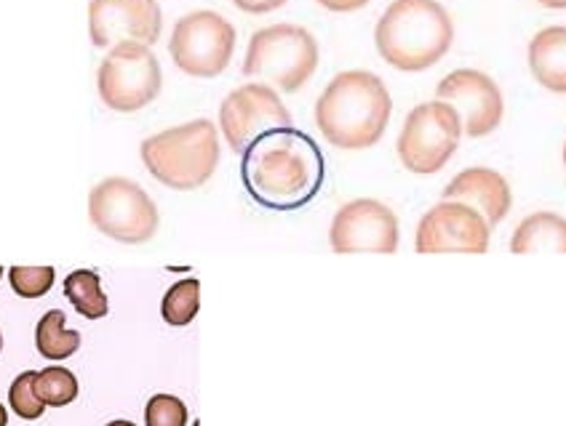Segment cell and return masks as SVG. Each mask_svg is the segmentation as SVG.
<instances>
[{"label": "cell", "mask_w": 566, "mask_h": 426, "mask_svg": "<svg viewBox=\"0 0 566 426\" xmlns=\"http://www.w3.org/2000/svg\"><path fill=\"white\" fill-rule=\"evenodd\" d=\"M326 179V160L313 137L279 128L241 155V182L249 198L268 211H297L313 203Z\"/></svg>", "instance_id": "cell-1"}, {"label": "cell", "mask_w": 566, "mask_h": 426, "mask_svg": "<svg viewBox=\"0 0 566 426\" xmlns=\"http://www.w3.org/2000/svg\"><path fill=\"white\" fill-rule=\"evenodd\" d=\"M394 113L388 86L369 70H347L332 77L315 102L321 137L339 150H369L382 139Z\"/></svg>", "instance_id": "cell-2"}, {"label": "cell", "mask_w": 566, "mask_h": 426, "mask_svg": "<svg viewBox=\"0 0 566 426\" xmlns=\"http://www.w3.org/2000/svg\"><path fill=\"white\" fill-rule=\"evenodd\" d=\"M379 56L401 73L439 64L454 43V24L439 0H394L375 30Z\"/></svg>", "instance_id": "cell-3"}, {"label": "cell", "mask_w": 566, "mask_h": 426, "mask_svg": "<svg viewBox=\"0 0 566 426\" xmlns=\"http://www.w3.org/2000/svg\"><path fill=\"white\" fill-rule=\"evenodd\" d=\"M139 158L150 177L169 190H198L220 166V128L206 118L166 128L142 141Z\"/></svg>", "instance_id": "cell-4"}, {"label": "cell", "mask_w": 566, "mask_h": 426, "mask_svg": "<svg viewBox=\"0 0 566 426\" xmlns=\"http://www.w3.org/2000/svg\"><path fill=\"white\" fill-rule=\"evenodd\" d=\"M321 51L311 30L300 24H273L252 35L241 73L275 92L294 94L311 81Z\"/></svg>", "instance_id": "cell-5"}, {"label": "cell", "mask_w": 566, "mask_h": 426, "mask_svg": "<svg viewBox=\"0 0 566 426\" xmlns=\"http://www.w3.org/2000/svg\"><path fill=\"white\" fill-rule=\"evenodd\" d=\"M164 86L158 56L142 43L113 46L96 70V92L102 105L113 113H139L150 105Z\"/></svg>", "instance_id": "cell-6"}, {"label": "cell", "mask_w": 566, "mask_h": 426, "mask_svg": "<svg viewBox=\"0 0 566 426\" xmlns=\"http://www.w3.org/2000/svg\"><path fill=\"white\" fill-rule=\"evenodd\" d=\"M462 139L460 115L447 102H424L417 105L403 120L398 134V160L411 173L430 177L439 173L454 158Z\"/></svg>", "instance_id": "cell-7"}, {"label": "cell", "mask_w": 566, "mask_h": 426, "mask_svg": "<svg viewBox=\"0 0 566 426\" xmlns=\"http://www.w3.org/2000/svg\"><path fill=\"white\" fill-rule=\"evenodd\" d=\"M88 216L102 235L118 243H147L158 230V209L137 182L107 177L88 195Z\"/></svg>", "instance_id": "cell-8"}, {"label": "cell", "mask_w": 566, "mask_h": 426, "mask_svg": "<svg viewBox=\"0 0 566 426\" xmlns=\"http://www.w3.org/2000/svg\"><path fill=\"white\" fill-rule=\"evenodd\" d=\"M169 54L190 77H217L235 54V28L217 11H192L174 24Z\"/></svg>", "instance_id": "cell-9"}, {"label": "cell", "mask_w": 566, "mask_h": 426, "mask_svg": "<svg viewBox=\"0 0 566 426\" xmlns=\"http://www.w3.org/2000/svg\"><path fill=\"white\" fill-rule=\"evenodd\" d=\"M292 113L275 88L265 83H247L224 96L220 105V131L228 147L243 155L256 139L279 128H292Z\"/></svg>", "instance_id": "cell-10"}, {"label": "cell", "mask_w": 566, "mask_h": 426, "mask_svg": "<svg viewBox=\"0 0 566 426\" xmlns=\"http://www.w3.org/2000/svg\"><path fill=\"white\" fill-rule=\"evenodd\" d=\"M436 99L447 102L460 115L462 134L481 139L497 131L505 115L503 92L486 73L473 67H462L449 73L436 86Z\"/></svg>", "instance_id": "cell-11"}, {"label": "cell", "mask_w": 566, "mask_h": 426, "mask_svg": "<svg viewBox=\"0 0 566 426\" xmlns=\"http://www.w3.org/2000/svg\"><path fill=\"white\" fill-rule=\"evenodd\" d=\"M164 30V11L158 0H92L88 3V35L96 49L120 43H158Z\"/></svg>", "instance_id": "cell-12"}, {"label": "cell", "mask_w": 566, "mask_h": 426, "mask_svg": "<svg viewBox=\"0 0 566 426\" xmlns=\"http://www.w3.org/2000/svg\"><path fill=\"white\" fill-rule=\"evenodd\" d=\"M492 227L481 213L454 200H441L422 216L415 235L417 254H486Z\"/></svg>", "instance_id": "cell-13"}, {"label": "cell", "mask_w": 566, "mask_h": 426, "mask_svg": "<svg viewBox=\"0 0 566 426\" xmlns=\"http://www.w3.org/2000/svg\"><path fill=\"white\" fill-rule=\"evenodd\" d=\"M329 243L337 254H394L398 248L396 213L379 200H350L334 216Z\"/></svg>", "instance_id": "cell-14"}, {"label": "cell", "mask_w": 566, "mask_h": 426, "mask_svg": "<svg viewBox=\"0 0 566 426\" xmlns=\"http://www.w3.org/2000/svg\"><path fill=\"white\" fill-rule=\"evenodd\" d=\"M443 200H454L481 213L489 227H497L513 205L511 184L505 182L503 173L484 166H471L457 173L452 182L443 187Z\"/></svg>", "instance_id": "cell-15"}, {"label": "cell", "mask_w": 566, "mask_h": 426, "mask_svg": "<svg viewBox=\"0 0 566 426\" xmlns=\"http://www.w3.org/2000/svg\"><path fill=\"white\" fill-rule=\"evenodd\" d=\"M530 70L535 81L553 94H566V28L539 30L530 43Z\"/></svg>", "instance_id": "cell-16"}, {"label": "cell", "mask_w": 566, "mask_h": 426, "mask_svg": "<svg viewBox=\"0 0 566 426\" xmlns=\"http://www.w3.org/2000/svg\"><path fill=\"white\" fill-rule=\"evenodd\" d=\"M513 254H566V219L551 211L530 213L511 237Z\"/></svg>", "instance_id": "cell-17"}, {"label": "cell", "mask_w": 566, "mask_h": 426, "mask_svg": "<svg viewBox=\"0 0 566 426\" xmlns=\"http://www.w3.org/2000/svg\"><path fill=\"white\" fill-rule=\"evenodd\" d=\"M64 296L75 307V312L83 315L86 320H102L111 312L99 275L92 273V269H75V273L64 277Z\"/></svg>", "instance_id": "cell-18"}, {"label": "cell", "mask_w": 566, "mask_h": 426, "mask_svg": "<svg viewBox=\"0 0 566 426\" xmlns=\"http://www.w3.org/2000/svg\"><path fill=\"white\" fill-rule=\"evenodd\" d=\"M64 320L67 318H64L62 309H51V312L43 315L35 328L38 352L46 360H54V363L73 358L81 347V333L67 331V328H64Z\"/></svg>", "instance_id": "cell-19"}, {"label": "cell", "mask_w": 566, "mask_h": 426, "mask_svg": "<svg viewBox=\"0 0 566 426\" xmlns=\"http://www.w3.org/2000/svg\"><path fill=\"white\" fill-rule=\"evenodd\" d=\"M198 309H201V283H198V277H185L166 290L160 315L169 326L182 328L196 320Z\"/></svg>", "instance_id": "cell-20"}, {"label": "cell", "mask_w": 566, "mask_h": 426, "mask_svg": "<svg viewBox=\"0 0 566 426\" xmlns=\"http://www.w3.org/2000/svg\"><path fill=\"white\" fill-rule=\"evenodd\" d=\"M35 395L43 405L51 408H64L78 397V379L73 371L62 365H49L38 373L35 379Z\"/></svg>", "instance_id": "cell-21"}, {"label": "cell", "mask_w": 566, "mask_h": 426, "mask_svg": "<svg viewBox=\"0 0 566 426\" xmlns=\"http://www.w3.org/2000/svg\"><path fill=\"white\" fill-rule=\"evenodd\" d=\"M54 267H11L9 283L22 299H41L54 286Z\"/></svg>", "instance_id": "cell-22"}, {"label": "cell", "mask_w": 566, "mask_h": 426, "mask_svg": "<svg viewBox=\"0 0 566 426\" xmlns=\"http://www.w3.org/2000/svg\"><path fill=\"white\" fill-rule=\"evenodd\" d=\"M35 379H38V371L19 373L9 390L11 408H14L17 416L28 418V422H35V418H41L43 411H46V405H43L35 395Z\"/></svg>", "instance_id": "cell-23"}, {"label": "cell", "mask_w": 566, "mask_h": 426, "mask_svg": "<svg viewBox=\"0 0 566 426\" xmlns=\"http://www.w3.org/2000/svg\"><path fill=\"white\" fill-rule=\"evenodd\" d=\"M145 426H188V405L174 395H156L145 408Z\"/></svg>", "instance_id": "cell-24"}, {"label": "cell", "mask_w": 566, "mask_h": 426, "mask_svg": "<svg viewBox=\"0 0 566 426\" xmlns=\"http://www.w3.org/2000/svg\"><path fill=\"white\" fill-rule=\"evenodd\" d=\"M235 9L247 11V14H270L286 6V0H233Z\"/></svg>", "instance_id": "cell-25"}, {"label": "cell", "mask_w": 566, "mask_h": 426, "mask_svg": "<svg viewBox=\"0 0 566 426\" xmlns=\"http://www.w3.org/2000/svg\"><path fill=\"white\" fill-rule=\"evenodd\" d=\"M315 3L324 6L326 11H334V14H350V11L369 6V0H315Z\"/></svg>", "instance_id": "cell-26"}, {"label": "cell", "mask_w": 566, "mask_h": 426, "mask_svg": "<svg viewBox=\"0 0 566 426\" xmlns=\"http://www.w3.org/2000/svg\"><path fill=\"white\" fill-rule=\"evenodd\" d=\"M539 6H545V9H553V11H564L566 9V0H537Z\"/></svg>", "instance_id": "cell-27"}, {"label": "cell", "mask_w": 566, "mask_h": 426, "mask_svg": "<svg viewBox=\"0 0 566 426\" xmlns=\"http://www.w3.org/2000/svg\"><path fill=\"white\" fill-rule=\"evenodd\" d=\"M6 424H9V413H6L3 405H0V426H6Z\"/></svg>", "instance_id": "cell-28"}, {"label": "cell", "mask_w": 566, "mask_h": 426, "mask_svg": "<svg viewBox=\"0 0 566 426\" xmlns=\"http://www.w3.org/2000/svg\"><path fill=\"white\" fill-rule=\"evenodd\" d=\"M107 426H134L132 422H124V418H118V422H111Z\"/></svg>", "instance_id": "cell-29"}, {"label": "cell", "mask_w": 566, "mask_h": 426, "mask_svg": "<svg viewBox=\"0 0 566 426\" xmlns=\"http://www.w3.org/2000/svg\"><path fill=\"white\" fill-rule=\"evenodd\" d=\"M562 158H564V168H566V141H564V152H562Z\"/></svg>", "instance_id": "cell-30"}, {"label": "cell", "mask_w": 566, "mask_h": 426, "mask_svg": "<svg viewBox=\"0 0 566 426\" xmlns=\"http://www.w3.org/2000/svg\"><path fill=\"white\" fill-rule=\"evenodd\" d=\"M0 350H3V333H0Z\"/></svg>", "instance_id": "cell-31"}, {"label": "cell", "mask_w": 566, "mask_h": 426, "mask_svg": "<svg viewBox=\"0 0 566 426\" xmlns=\"http://www.w3.org/2000/svg\"><path fill=\"white\" fill-rule=\"evenodd\" d=\"M0 277H3V267H0Z\"/></svg>", "instance_id": "cell-32"}]
</instances>
